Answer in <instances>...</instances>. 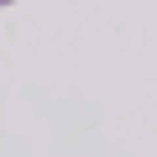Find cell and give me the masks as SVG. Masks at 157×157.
<instances>
[{"label":"cell","instance_id":"1","mask_svg":"<svg viewBox=\"0 0 157 157\" xmlns=\"http://www.w3.org/2000/svg\"><path fill=\"white\" fill-rule=\"evenodd\" d=\"M0 6H11V0H0Z\"/></svg>","mask_w":157,"mask_h":157}]
</instances>
